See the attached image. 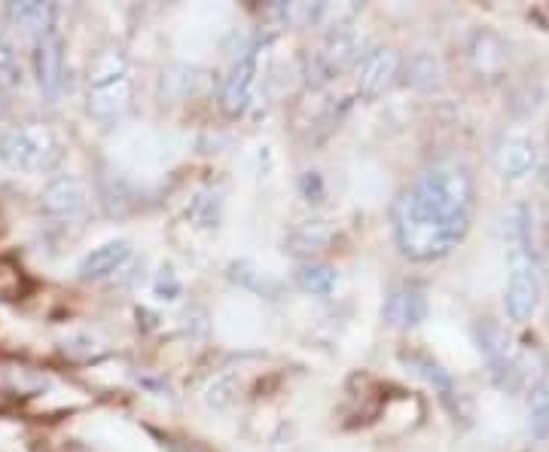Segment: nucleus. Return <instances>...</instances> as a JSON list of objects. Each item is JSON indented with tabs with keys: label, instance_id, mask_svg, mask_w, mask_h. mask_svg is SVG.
Listing matches in <instances>:
<instances>
[{
	"label": "nucleus",
	"instance_id": "f257e3e1",
	"mask_svg": "<svg viewBox=\"0 0 549 452\" xmlns=\"http://www.w3.org/2000/svg\"><path fill=\"white\" fill-rule=\"evenodd\" d=\"M473 178L461 165H434L397 196L394 239L415 263H434L467 236L473 220Z\"/></svg>",
	"mask_w": 549,
	"mask_h": 452
},
{
	"label": "nucleus",
	"instance_id": "f03ea898",
	"mask_svg": "<svg viewBox=\"0 0 549 452\" xmlns=\"http://www.w3.org/2000/svg\"><path fill=\"white\" fill-rule=\"evenodd\" d=\"M89 117L101 126H113L132 107V65L122 46L110 43L89 62Z\"/></svg>",
	"mask_w": 549,
	"mask_h": 452
},
{
	"label": "nucleus",
	"instance_id": "7ed1b4c3",
	"mask_svg": "<svg viewBox=\"0 0 549 452\" xmlns=\"http://www.w3.org/2000/svg\"><path fill=\"white\" fill-rule=\"evenodd\" d=\"M65 156V144H61L58 132L46 123H25L16 126L0 141V162L10 172L19 175H43Z\"/></svg>",
	"mask_w": 549,
	"mask_h": 452
},
{
	"label": "nucleus",
	"instance_id": "20e7f679",
	"mask_svg": "<svg viewBox=\"0 0 549 452\" xmlns=\"http://www.w3.org/2000/svg\"><path fill=\"white\" fill-rule=\"evenodd\" d=\"M540 275L534 257L525 248H513L507 257V288H504V309L510 321L528 324L540 309Z\"/></svg>",
	"mask_w": 549,
	"mask_h": 452
},
{
	"label": "nucleus",
	"instance_id": "39448f33",
	"mask_svg": "<svg viewBox=\"0 0 549 452\" xmlns=\"http://www.w3.org/2000/svg\"><path fill=\"white\" fill-rule=\"evenodd\" d=\"M263 49H266V40H257L251 46H244L238 52V59L232 62V68L223 80V89H220V101L229 117H241V113H248V107L254 104Z\"/></svg>",
	"mask_w": 549,
	"mask_h": 452
},
{
	"label": "nucleus",
	"instance_id": "423d86ee",
	"mask_svg": "<svg viewBox=\"0 0 549 452\" xmlns=\"http://www.w3.org/2000/svg\"><path fill=\"white\" fill-rule=\"evenodd\" d=\"M366 49H370L366 46V37L354 25H342V28L327 34V40H324L321 52L315 55L309 74H315L321 83H327V80L357 68V62L366 55Z\"/></svg>",
	"mask_w": 549,
	"mask_h": 452
},
{
	"label": "nucleus",
	"instance_id": "0eeeda50",
	"mask_svg": "<svg viewBox=\"0 0 549 452\" xmlns=\"http://www.w3.org/2000/svg\"><path fill=\"white\" fill-rule=\"evenodd\" d=\"M403 71V55L394 46H370L354 68V89L360 98L376 101L382 98Z\"/></svg>",
	"mask_w": 549,
	"mask_h": 452
},
{
	"label": "nucleus",
	"instance_id": "6e6552de",
	"mask_svg": "<svg viewBox=\"0 0 549 452\" xmlns=\"http://www.w3.org/2000/svg\"><path fill=\"white\" fill-rule=\"evenodd\" d=\"M34 80L43 101L55 104L65 92V37L49 31L34 40Z\"/></svg>",
	"mask_w": 549,
	"mask_h": 452
},
{
	"label": "nucleus",
	"instance_id": "1a4fd4ad",
	"mask_svg": "<svg viewBox=\"0 0 549 452\" xmlns=\"http://www.w3.org/2000/svg\"><path fill=\"white\" fill-rule=\"evenodd\" d=\"M40 208L58 220H77L89 208V187L77 175H55L40 193Z\"/></svg>",
	"mask_w": 549,
	"mask_h": 452
},
{
	"label": "nucleus",
	"instance_id": "9d476101",
	"mask_svg": "<svg viewBox=\"0 0 549 452\" xmlns=\"http://www.w3.org/2000/svg\"><path fill=\"white\" fill-rule=\"evenodd\" d=\"M540 162L537 144L528 132H510L507 138H501L498 150H495V172L504 181H522L528 178Z\"/></svg>",
	"mask_w": 549,
	"mask_h": 452
},
{
	"label": "nucleus",
	"instance_id": "9b49d317",
	"mask_svg": "<svg viewBox=\"0 0 549 452\" xmlns=\"http://www.w3.org/2000/svg\"><path fill=\"white\" fill-rule=\"evenodd\" d=\"M467 59H470V68L476 71V77L498 80V77H504V71L510 65V46L501 34L482 28L470 37Z\"/></svg>",
	"mask_w": 549,
	"mask_h": 452
},
{
	"label": "nucleus",
	"instance_id": "f8f14e48",
	"mask_svg": "<svg viewBox=\"0 0 549 452\" xmlns=\"http://www.w3.org/2000/svg\"><path fill=\"white\" fill-rule=\"evenodd\" d=\"M382 318L388 327H397V330H409V327L421 324L427 318V294L418 285L391 288V294L385 297V306H382Z\"/></svg>",
	"mask_w": 549,
	"mask_h": 452
},
{
	"label": "nucleus",
	"instance_id": "ddd939ff",
	"mask_svg": "<svg viewBox=\"0 0 549 452\" xmlns=\"http://www.w3.org/2000/svg\"><path fill=\"white\" fill-rule=\"evenodd\" d=\"M132 257V242L129 239H110V242H101L98 248H92L83 260H80V278L83 281H98V278H107V275H119L122 266L129 263Z\"/></svg>",
	"mask_w": 549,
	"mask_h": 452
},
{
	"label": "nucleus",
	"instance_id": "4468645a",
	"mask_svg": "<svg viewBox=\"0 0 549 452\" xmlns=\"http://www.w3.org/2000/svg\"><path fill=\"white\" fill-rule=\"evenodd\" d=\"M7 16H10V22H13L16 28L34 34V40H37V37L55 31V16H58V10H55L52 4H40V0H25V4H10V7H7Z\"/></svg>",
	"mask_w": 549,
	"mask_h": 452
},
{
	"label": "nucleus",
	"instance_id": "2eb2a0df",
	"mask_svg": "<svg viewBox=\"0 0 549 452\" xmlns=\"http://www.w3.org/2000/svg\"><path fill=\"white\" fill-rule=\"evenodd\" d=\"M403 74H406L409 86H415L421 92H434L443 83V62L434 52L421 49V52L409 55V62H403Z\"/></svg>",
	"mask_w": 549,
	"mask_h": 452
},
{
	"label": "nucleus",
	"instance_id": "dca6fc26",
	"mask_svg": "<svg viewBox=\"0 0 549 452\" xmlns=\"http://www.w3.org/2000/svg\"><path fill=\"white\" fill-rule=\"evenodd\" d=\"M229 278L235 281L238 288L263 294V297H278L281 294V281L272 278L263 266H257L251 260H235V263H229Z\"/></svg>",
	"mask_w": 549,
	"mask_h": 452
},
{
	"label": "nucleus",
	"instance_id": "f3484780",
	"mask_svg": "<svg viewBox=\"0 0 549 452\" xmlns=\"http://www.w3.org/2000/svg\"><path fill=\"white\" fill-rule=\"evenodd\" d=\"M293 281L305 291V294H315V297H330L339 285V272L330 263H302L293 272Z\"/></svg>",
	"mask_w": 549,
	"mask_h": 452
},
{
	"label": "nucleus",
	"instance_id": "a211bd4d",
	"mask_svg": "<svg viewBox=\"0 0 549 452\" xmlns=\"http://www.w3.org/2000/svg\"><path fill=\"white\" fill-rule=\"evenodd\" d=\"M333 236L336 233H333V226L327 220H305V223H299L296 230L290 233L287 248L293 254H312V251L327 248L333 242Z\"/></svg>",
	"mask_w": 549,
	"mask_h": 452
},
{
	"label": "nucleus",
	"instance_id": "6ab92c4d",
	"mask_svg": "<svg viewBox=\"0 0 549 452\" xmlns=\"http://www.w3.org/2000/svg\"><path fill=\"white\" fill-rule=\"evenodd\" d=\"M16 89H22V65L13 40L0 31V95H10Z\"/></svg>",
	"mask_w": 549,
	"mask_h": 452
},
{
	"label": "nucleus",
	"instance_id": "aec40b11",
	"mask_svg": "<svg viewBox=\"0 0 549 452\" xmlns=\"http://www.w3.org/2000/svg\"><path fill=\"white\" fill-rule=\"evenodd\" d=\"M190 217L196 220V226L214 230V226L220 223V217H223V199H220V193H214V190L199 193L193 199V205H190Z\"/></svg>",
	"mask_w": 549,
	"mask_h": 452
},
{
	"label": "nucleus",
	"instance_id": "412c9836",
	"mask_svg": "<svg viewBox=\"0 0 549 452\" xmlns=\"http://www.w3.org/2000/svg\"><path fill=\"white\" fill-rule=\"evenodd\" d=\"M235 394H238V382L232 373H220L214 376L208 385H205V404L211 410H229L232 401H235Z\"/></svg>",
	"mask_w": 549,
	"mask_h": 452
},
{
	"label": "nucleus",
	"instance_id": "4be33fe9",
	"mask_svg": "<svg viewBox=\"0 0 549 452\" xmlns=\"http://www.w3.org/2000/svg\"><path fill=\"white\" fill-rule=\"evenodd\" d=\"M180 291H183V285H180L177 272H174L171 266H162V269L156 272V278H153V297L171 303V300L180 297Z\"/></svg>",
	"mask_w": 549,
	"mask_h": 452
},
{
	"label": "nucleus",
	"instance_id": "5701e85b",
	"mask_svg": "<svg viewBox=\"0 0 549 452\" xmlns=\"http://www.w3.org/2000/svg\"><path fill=\"white\" fill-rule=\"evenodd\" d=\"M531 419H534L537 431H546V425H549V394H546V388H537L531 394Z\"/></svg>",
	"mask_w": 549,
	"mask_h": 452
},
{
	"label": "nucleus",
	"instance_id": "b1692460",
	"mask_svg": "<svg viewBox=\"0 0 549 452\" xmlns=\"http://www.w3.org/2000/svg\"><path fill=\"white\" fill-rule=\"evenodd\" d=\"M299 190H302L305 202H324V181L318 172H305L299 181Z\"/></svg>",
	"mask_w": 549,
	"mask_h": 452
},
{
	"label": "nucleus",
	"instance_id": "393cba45",
	"mask_svg": "<svg viewBox=\"0 0 549 452\" xmlns=\"http://www.w3.org/2000/svg\"><path fill=\"white\" fill-rule=\"evenodd\" d=\"M546 153H549V132H546ZM546 175H549V165H546Z\"/></svg>",
	"mask_w": 549,
	"mask_h": 452
}]
</instances>
